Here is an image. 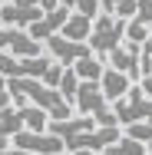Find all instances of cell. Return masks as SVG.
Returning <instances> with one entry per match:
<instances>
[{"label":"cell","mask_w":152,"mask_h":155,"mask_svg":"<svg viewBox=\"0 0 152 155\" xmlns=\"http://www.w3.org/2000/svg\"><path fill=\"white\" fill-rule=\"evenodd\" d=\"M122 36H126V20H116V17H109V13H99V17L93 20L86 46H90V53L96 60H103V56H109L122 43Z\"/></svg>","instance_id":"obj_1"},{"label":"cell","mask_w":152,"mask_h":155,"mask_svg":"<svg viewBox=\"0 0 152 155\" xmlns=\"http://www.w3.org/2000/svg\"><path fill=\"white\" fill-rule=\"evenodd\" d=\"M113 116H116L119 129L132 125V122H149L152 125V99H146L139 86H129V93L122 96L119 102H113Z\"/></svg>","instance_id":"obj_2"},{"label":"cell","mask_w":152,"mask_h":155,"mask_svg":"<svg viewBox=\"0 0 152 155\" xmlns=\"http://www.w3.org/2000/svg\"><path fill=\"white\" fill-rule=\"evenodd\" d=\"M10 145L13 149H20V152L27 155H56L63 152V142L56 135H50V132H17V135H10Z\"/></svg>","instance_id":"obj_3"},{"label":"cell","mask_w":152,"mask_h":155,"mask_svg":"<svg viewBox=\"0 0 152 155\" xmlns=\"http://www.w3.org/2000/svg\"><path fill=\"white\" fill-rule=\"evenodd\" d=\"M43 43H46V50H50V60H53V63H60L63 69H69L73 63H76V60H83V56H93L86 43H73V40H63L60 33L46 36Z\"/></svg>","instance_id":"obj_4"},{"label":"cell","mask_w":152,"mask_h":155,"mask_svg":"<svg viewBox=\"0 0 152 155\" xmlns=\"http://www.w3.org/2000/svg\"><path fill=\"white\" fill-rule=\"evenodd\" d=\"M109 69H116L122 76H129V83H136L139 79V43H126L122 40L119 46L109 53V63H106Z\"/></svg>","instance_id":"obj_5"},{"label":"cell","mask_w":152,"mask_h":155,"mask_svg":"<svg viewBox=\"0 0 152 155\" xmlns=\"http://www.w3.org/2000/svg\"><path fill=\"white\" fill-rule=\"evenodd\" d=\"M73 106L79 109V116H93V119H99L103 112H109V102L99 93V83H79Z\"/></svg>","instance_id":"obj_6"},{"label":"cell","mask_w":152,"mask_h":155,"mask_svg":"<svg viewBox=\"0 0 152 155\" xmlns=\"http://www.w3.org/2000/svg\"><path fill=\"white\" fill-rule=\"evenodd\" d=\"M66 17H69V10H66V7H56L53 13H43L36 23H30V27H27V36H30V40H36V43H43L46 36L60 33V27L66 23Z\"/></svg>","instance_id":"obj_7"},{"label":"cell","mask_w":152,"mask_h":155,"mask_svg":"<svg viewBox=\"0 0 152 155\" xmlns=\"http://www.w3.org/2000/svg\"><path fill=\"white\" fill-rule=\"evenodd\" d=\"M43 13L40 7H13V3H3L0 7V27H13V30H27L30 23H36Z\"/></svg>","instance_id":"obj_8"},{"label":"cell","mask_w":152,"mask_h":155,"mask_svg":"<svg viewBox=\"0 0 152 155\" xmlns=\"http://www.w3.org/2000/svg\"><path fill=\"white\" fill-rule=\"evenodd\" d=\"M129 86H136V83H129V76H122V73H116V69H103V76H99V93H103V99L106 102H119L122 96L129 93Z\"/></svg>","instance_id":"obj_9"},{"label":"cell","mask_w":152,"mask_h":155,"mask_svg":"<svg viewBox=\"0 0 152 155\" xmlns=\"http://www.w3.org/2000/svg\"><path fill=\"white\" fill-rule=\"evenodd\" d=\"M90 30H93V20H90V17H83V13H73V10H69L66 23L60 27V36H63V40H73V43H86Z\"/></svg>","instance_id":"obj_10"},{"label":"cell","mask_w":152,"mask_h":155,"mask_svg":"<svg viewBox=\"0 0 152 155\" xmlns=\"http://www.w3.org/2000/svg\"><path fill=\"white\" fill-rule=\"evenodd\" d=\"M73 73H76V79L79 83H99V76H103V69H106V63L96 60V56H83V60H76L69 66Z\"/></svg>","instance_id":"obj_11"},{"label":"cell","mask_w":152,"mask_h":155,"mask_svg":"<svg viewBox=\"0 0 152 155\" xmlns=\"http://www.w3.org/2000/svg\"><path fill=\"white\" fill-rule=\"evenodd\" d=\"M17 116H20V122H23L27 132H46V122H50V119H46L43 109H36V106H20Z\"/></svg>","instance_id":"obj_12"},{"label":"cell","mask_w":152,"mask_h":155,"mask_svg":"<svg viewBox=\"0 0 152 155\" xmlns=\"http://www.w3.org/2000/svg\"><path fill=\"white\" fill-rule=\"evenodd\" d=\"M99 10L116 17V20H132L136 17V0H99Z\"/></svg>","instance_id":"obj_13"},{"label":"cell","mask_w":152,"mask_h":155,"mask_svg":"<svg viewBox=\"0 0 152 155\" xmlns=\"http://www.w3.org/2000/svg\"><path fill=\"white\" fill-rule=\"evenodd\" d=\"M17 132H23V122H20L17 109H13V106H10V109H0V135L10 139V135H17Z\"/></svg>","instance_id":"obj_14"},{"label":"cell","mask_w":152,"mask_h":155,"mask_svg":"<svg viewBox=\"0 0 152 155\" xmlns=\"http://www.w3.org/2000/svg\"><path fill=\"white\" fill-rule=\"evenodd\" d=\"M103 155H146V145H139V142H132V139L119 135V142L106 145V149H103Z\"/></svg>","instance_id":"obj_15"},{"label":"cell","mask_w":152,"mask_h":155,"mask_svg":"<svg viewBox=\"0 0 152 155\" xmlns=\"http://www.w3.org/2000/svg\"><path fill=\"white\" fill-rule=\"evenodd\" d=\"M76 89H79V79H76V73H73V69H63L60 83H56V93L63 96V102H69V106H73V99H76Z\"/></svg>","instance_id":"obj_16"},{"label":"cell","mask_w":152,"mask_h":155,"mask_svg":"<svg viewBox=\"0 0 152 155\" xmlns=\"http://www.w3.org/2000/svg\"><path fill=\"white\" fill-rule=\"evenodd\" d=\"M122 135L132 139V142H139V145H149V142H152V125L149 122H132V125H126Z\"/></svg>","instance_id":"obj_17"},{"label":"cell","mask_w":152,"mask_h":155,"mask_svg":"<svg viewBox=\"0 0 152 155\" xmlns=\"http://www.w3.org/2000/svg\"><path fill=\"white\" fill-rule=\"evenodd\" d=\"M122 40H126V43H139V46H142V43L149 40V27H142L139 20H126V36H122Z\"/></svg>","instance_id":"obj_18"},{"label":"cell","mask_w":152,"mask_h":155,"mask_svg":"<svg viewBox=\"0 0 152 155\" xmlns=\"http://www.w3.org/2000/svg\"><path fill=\"white\" fill-rule=\"evenodd\" d=\"M149 73H152V40H146L139 46V79L149 76Z\"/></svg>","instance_id":"obj_19"},{"label":"cell","mask_w":152,"mask_h":155,"mask_svg":"<svg viewBox=\"0 0 152 155\" xmlns=\"http://www.w3.org/2000/svg\"><path fill=\"white\" fill-rule=\"evenodd\" d=\"M142 27H152V0H136V17Z\"/></svg>","instance_id":"obj_20"},{"label":"cell","mask_w":152,"mask_h":155,"mask_svg":"<svg viewBox=\"0 0 152 155\" xmlns=\"http://www.w3.org/2000/svg\"><path fill=\"white\" fill-rule=\"evenodd\" d=\"M73 13H83V17H90V20H96V17H99V0H76Z\"/></svg>","instance_id":"obj_21"},{"label":"cell","mask_w":152,"mask_h":155,"mask_svg":"<svg viewBox=\"0 0 152 155\" xmlns=\"http://www.w3.org/2000/svg\"><path fill=\"white\" fill-rule=\"evenodd\" d=\"M139 83H142V86H139V89H142V96H146V99H152V73H149V76H142Z\"/></svg>","instance_id":"obj_22"},{"label":"cell","mask_w":152,"mask_h":155,"mask_svg":"<svg viewBox=\"0 0 152 155\" xmlns=\"http://www.w3.org/2000/svg\"><path fill=\"white\" fill-rule=\"evenodd\" d=\"M36 7H40V13H53V10L60 7V0H40Z\"/></svg>","instance_id":"obj_23"},{"label":"cell","mask_w":152,"mask_h":155,"mask_svg":"<svg viewBox=\"0 0 152 155\" xmlns=\"http://www.w3.org/2000/svg\"><path fill=\"white\" fill-rule=\"evenodd\" d=\"M10 3H13V7H36L40 0H10Z\"/></svg>","instance_id":"obj_24"},{"label":"cell","mask_w":152,"mask_h":155,"mask_svg":"<svg viewBox=\"0 0 152 155\" xmlns=\"http://www.w3.org/2000/svg\"><path fill=\"white\" fill-rule=\"evenodd\" d=\"M0 155H27V152H20V149H13V145H10V149H3Z\"/></svg>","instance_id":"obj_25"},{"label":"cell","mask_w":152,"mask_h":155,"mask_svg":"<svg viewBox=\"0 0 152 155\" xmlns=\"http://www.w3.org/2000/svg\"><path fill=\"white\" fill-rule=\"evenodd\" d=\"M60 7H66V10H73V7H76V0H60Z\"/></svg>","instance_id":"obj_26"},{"label":"cell","mask_w":152,"mask_h":155,"mask_svg":"<svg viewBox=\"0 0 152 155\" xmlns=\"http://www.w3.org/2000/svg\"><path fill=\"white\" fill-rule=\"evenodd\" d=\"M3 149H10V139H3V135H0V152H3Z\"/></svg>","instance_id":"obj_27"},{"label":"cell","mask_w":152,"mask_h":155,"mask_svg":"<svg viewBox=\"0 0 152 155\" xmlns=\"http://www.w3.org/2000/svg\"><path fill=\"white\" fill-rule=\"evenodd\" d=\"M69 155H96V152H69Z\"/></svg>","instance_id":"obj_28"},{"label":"cell","mask_w":152,"mask_h":155,"mask_svg":"<svg viewBox=\"0 0 152 155\" xmlns=\"http://www.w3.org/2000/svg\"><path fill=\"white\" fill-rule=\"evenodd\" d=\"M0 3H10V0H0Z\"/></svg>","instance_id":"obj_29"},{"label":"cell","mask_w":152,"mask_h":155,"mask_svg":"<svg viewBox=\"0 0 152 155\" xmlns=\"http://www.w3.org/2000/svg\"><path fill=\"white\" fill-rule=\"evenodd\" d=\"M56 155H66V152H56Z\"/></svg>","instance_id":"obj_30"}]
</instances>
